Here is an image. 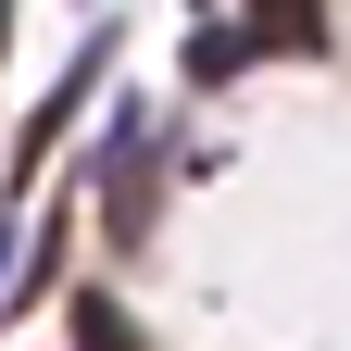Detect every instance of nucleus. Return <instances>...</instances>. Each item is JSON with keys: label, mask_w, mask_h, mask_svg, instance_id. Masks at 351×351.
<instances>
[{"label": "nucleus", "mask_w": 351, "mask_h": 351, "mask_svg": "<svg viewBox=\"0 0 351 351\" xmlns=\"http://www.w3.org/2000/svg\"><path fill=\"white\" fill-rule=\"evenodd\" d=\"M113 239H151V125H113Z\"/></svg>", "instance_id": "1"}, {"label": "nucleus", "mask_w": 351, "mask_h": 351, "mask_svg": "<svg viewBox=\"0 0 351 351\" xmlns=\"http://www.w3.org/2000/svg\"><path fill=\"white\" fill-rule=\"evenodd\" d=\"M0 301H13V263H0Z\"/></svg>", "instance_id": "5"}, {"label": "nucleus", "mask_w": 351, "mask_h": 351, "mask_svg": "<svg viewBox=\"0 0 351 351\" xmlns=\"http://www.w3.org/2000/svg\"><path fill=\"white\" fill-rule=\"evenodd\" d=\"M239 63H251V25H201V38H189V75H201V88H226Z\"/></svg>", "instance_id": "4"}, {"label": "nucleus", "mask_w": 351, "mask_h": 351, "mask_svg": "<svg viewBox=\"0 0 351 351\" xmlns=\"http://www.w3.org/2000/svg\"><path fill=\"white\" fill-rule=\"evenodd\" d=\"M251 51H326V0H251Z\"/></svg>", "instance_id": "2"}, {"label": "nucleus", "mask_w": 351, "mask_h": 351, "mask_svg": "<svg viewBox=\"0 0 351 351\" xmlns=\"http://www.w3.org/2000/svg\"><path fill=\"white\" fill-rule=\"evenodd\" d=\"M75 351H151V339H138V314L113 289H75Z\"/></svg>", "instance_id": "3"}]
</instances>
